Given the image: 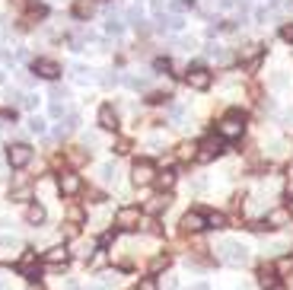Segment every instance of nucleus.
<instances>
[{
	"mask_svg": "<svg viewBox=\"0 0 293 290\" xmlns=\"http://www.w3.org/2000/svg\"><path fill=\"white\" fill-rule=\"evenodd\" d=\"M16 245H20V242H16V236H0V249L10 252V249H16Z\"/></svg>",
	"mask_w": 293,
	"mask_h": 290,
	"instance_id": "obj_24",
	"label": "nucleus"
},
{
	"mask_svg": "<svg viewBox=\"0 0 293 290\" xmlns=\"http://www.w3.org/2000/svg\"><path fill=\"white\" fill-rule=\"evenodd\" d=\"M217 255H220L223 265H232V268H242V265H248V258H252L248 255V245L239 242V239H220Z\"/></svg>",
	"mask_w": 293,
	"mask_h": 290,
	"instance_id": "obj_1",
	"label": "nucleus"
},
{
	"mask_svg": "<svg viewBox=\"0 0 293 290\" xmlns=\"http://www.w3.org/2000/svg\"><path fill=\"white\" fill-rule=\"evenodd\" d=\"M153 67H156L160 74H162V70H169V58H160V61H156V64H153Z\"/></svg>",
	"mask_w": 293,
	"mask_h": 290,
	"instance_id": "obj_36",
	"label": "nucleus"
},
{
	"mask_svg": "<svg viewBox=\"0 0 293 290\" xmlns=\"http://www.w3.org/2000/svg\"><path fill=\"white\" fill-rule=\"evenodd\" d=\"M45 265H51V268H58V265H64L67 258H70V252H67V245H51V249L45 252Z\"/></svg>",
	"mask_w": 293,
	"mask_h": 290,
	"instance_id": "obj_10",
	"label": "nucleus"
},
{
	"mask_svg": "<svg viewBox=\"0 0 293 290\" xmlns=\"http://www.w3.org/2000/svg\"><path fill=\"white\" fill-rule=\"evenodd\" d=\"M242 131H246V125H242V115H239V112H232V115H226L220 121V137H226V140L242 137Z\"/></svg>",
	"mask_w": 293,
	"mask_h": 290,
	"instance_id": "obj_3",
	"label": "nucleus"
},
{
	"mask_svg": "<svg viewBox=\"0 0 293 290\" xmlns=\"http://www.w3.org/2000/svg\"><path fill=\"white\" fill-rule=\"evenodd\" d=\"M99 125H102V131H115L118 128L115 105H102V109H99Z\"/></svg>",
	"mask_w": 293,
	"mask_h": 290,
	"instance_id": "obj_12",
	"label": "nucleus"
},
{
	"mask_svg": "<svg viewBox=\"0 0 293 290\" xmlns=\"http://www.w3.org/2000/svg\"><path fill=\"white\" fill-rule=\"evenodd\" d=\"M6 160H10L13 169H22V166L32 160V147L29 144H10L6 147Z\"/></svg>",
	"mask_w": 293,
	"mask_h": 290,
	"instance_id": "obj_5",
	"label": "nucleus"
},
{
	"mask_svg": "<svg viewBox=\"0 0 293 290\" xmlns=\"http://www.w3.org/2000/svg\"><path fill=\"white\" fill-rule=\"evenodd\" d=\"M0 290H6V284H4V277H0Z\"/></svg>",
	"mask_w": 293,
	"mask_h": 290,
	"instance_id": "obj_42",
	"label": "nucleus"
},
{
	"mask_svg": "<svg viewBox=\"0 0 293 290\" xmlns=\"http://www.w3.org/2000/svg\"><path fill=\"white\" fill-rule=\"evenodd\" d=\"M176 287H178V280H176V277H166V280L160 284V290H176Z\"/></svg>",
	"mask_w": 293,
	"mask_h": 290,
	"instance_id": "obj_31",
	"label": "nucleus"
},
{
	"mask_svg": "<svg viewBox=\"0 0 293 290\" xmlns=\"http://www.w3.org/2000/svg\"><path fill=\"white\" fill-rule=\"evenodd\" d=\"M188 290H210V284H208V280H198V284H192Z\"/></svg>",
	"mask_w": 293,
	"mask_h": 290,
	"instance_id": "obj_38",
	"label": "nucleus"
},
{
	"mask_svg": "<svg viewBox=\"0 0 293 290\" xmlns=\"http://www.w3.org/2000/svg\"><path fill=\"white\" fill-rule=\"evenodd\" d=\"M182 230H185V233H201V230H208V217H204L201 210H188V214L182 217Z\"/></svg>",
	"mask_w": 293,
	"mask_h": 290,
	"instance_id": "obj_7",
	"label": "nucleus"
},
{
	"mask_svg": "<svg viewBox=\"0 0 293 290\" xmlns=\"http://www.w3.org/2000/svg\"><path fill=\"white\" fill-rule=\"evenodd\" d=\"M122 29H124V26H122V20H108V23H106V32H108V35H118Z\"/></svg>",
	"mask_w": 293,
	"mask_h": 290,
	"instance_id": "obj_23",
	"label": "nucleus"
},
{
	"mask_svg": "<svg viewBox=\"0 0 293 290\" xmlns=\"http://www.w3.org/2000/svg\"><path fill=\"white\" fill-rule=\"evenodd\" d=\"M178 156H182V160H188V156H194V147H192V144H182V147H178Z\"/></svg>",
	"mask_w": 293,
	"mask_h": 290,
	"instance_id": "obj_29",
	"label": "nucleus"
},
{
	"mask_svg": "<svg viewBox=\"0 0 293 290\" xmlns=\"http://www.w3.org/2000/svg\"><path fill=\"white\" fill-rule=\"evenodd\" d=\"M26 223H32V226L45 223V207H42V204H29V207H26Z\"/></svg>",
	"mask_w": 293,
	"mask_h": 290,
	"instance_id": "obj_13",
	"label": "nucleus"
},
{
	"mask_svg": "<svg viewBox=\"0 0 293 290\" xmlns=\"http://www.w3.org/2000/svg\"><path fill=\"white\" fill-rule=\"evenodd\" d=\"M208 230H226V214H208Z\"/></svg>",
	"mask_w": 293,
	"mask_h": 290,
	"instance_id": "obj_20",
	"label": "nucleus"
},
{
	"mask_svg": "<svg viewBox=\"0 0 293 290\" xmlns=\"http://www.w3.org/2000/svg\"><path fill=\"white\" fill-rule=\"evenodd\" d=\"M287 220H290V214L280 207V210H271V214H268V220H264V223H268V230H278V226H284Z\"/></svg>",
	"mask_w": 293,
	"mask_h": 290,
	"instance_id": "obj_14",
	"label": "nucleus"
},
{
	"mask_svg": "<svg viewBox=\"0 0 293 290\" xmlns=\"http://www.w3.org/2000/svg\"><path fill=\"white\" fill-rule=\"evenodd\" d=\"M22 105H26V109H36V105H38V96H26Z\"/></svg>",
	"mask_w": 293,
	"mask_h": 290,
	"instance_id": "obj_34",
	"label": "nucleus"
},
{
	"mask_svg": "<svg viewBox=\"0 0 293 290\" xmlns=\"http://www.w3.org/2000/svg\"><path fill=\"white\" fill-rule=\"evenodd\" d=\"M169 118L176 121V125H185V109H182V105H172V109H169Z\"/></svg>",
	"mask_w": 293,
	"mask_h": 290,
	"instance_id": "obj_21",
	"label": "nucleus"
},
{
	"mask_svg": "<svg viewBox=\"0 0 293 290\" xmlns=\"http://www.w3.org/2000/svg\"><path fill=\"white\" fill-rule=\"evenodd\" d=\"M26 198H29V188H16L13 191V201H26Z\"/></svg>",
	"mask_w": 293,
	"mask_h": 290,
	"instance_id": "obj_33",
	"label": "nucleus"
},
{
	"mask_svg": "<svg viewBox=\"0 0 293 290\" xmlns=\"http://www.w3.org/2000/svg\"><path fill=\"white\" fill-rule=\"evenodd\" d=\"M258 284H262L264 290H268L271 284H278V280H274V268H271V265H264L262 271H258Z\"/></svg>",
	"mask_w": 293,
	"mask_h": 290,
	"instance_id": "obj_18",
	"label": "nucleus"
},
{
	"mask_svg": "<svg viewBox=\"0 0 293 290\" xmlns=\"http://www.w3.org/2000/svg\"><path fill=\"white\" fill-rule=\"evenodd\" d=\"M36 74L45 77V80H58V77H61V67H58L54 61H48V58H38L36 61Z\"/></svg>",
	"mask_w": 293,
	"mask_h": 290,
	"instance_id": "obj_11",
	"label": "nucleus"
},
{
	"mask_svg": "<svg viewBox=\"0 0 293 290\" xmlns=\"http://www.w3.org/2000/svg\"><path fill=\"white\" fill-rule=\"evenodd\" d=\"M80 188H83V179L76 172H64L61 179H58V191H61V195H76Z\"/></svg>",
	"mask_w": 293,
	"mask_h": 290,
	"instance_id": "obj_9",
	"label": "nucleus"
},
{
	"mask_svg": "<svg viewBox=\"0 0 293 290\" xmlns=\"http://www.w3.org/2000/svg\"><path fill=\"white\" fill-rule=\"evenodd\" d=\"M210 70H204V67H194V70H188V77H185V83L192 86V90H208L210 86Z\"/></svg>",
	"mask_w": 293,
	"mask_h": 290,
	"instance_id": "obj_8",
	"label": "nucleus"
},
{
	"mask_svg": "<svg viewBox=\"0 0 293 290\" xmlns=\"http://www.w3.org/2000/svg\"><path fill=\"white\" fill-rule=\"evenodd\" d=\"M131 182L137 188L140 185H150V182H156V166H153L150 160H137L131 166Z\"/></svg>",
	"mask_w": 293,
	"mask_h": 290,
	"instance_id": "obj_2",
	"label": "nucleus"
},
{
	"mask_svg": "<svg viewBox=\"0 0 293 290\" xmlns=\"http://www.w3.org/2000/svg\"><path fill=\"white\" fill-rule=\"evenodd\" d=\"M284 195H287V198H290V201H293V179H290V182H287V185H284Z\"/></svg>",
	"mask_w": 293,
	"mask_h": 290,
	"instance_id": "obj_39",
	"label": "nucleus"
},
{
	"mask_svg": "<svg viewBox=\"0 0 293 290\" xmlns=\"http://www.w3.org/2000/svg\"><path fill=\"white\" fill-rule=\"evenodd\" d=\"M220 153H223V144H220L217 137H208L201 147H198V153H194V156H198L201 163H210V160H217Z\"/></svg>",
	"mask_w": 293,
	"mask_h": 290,
	"instance_id": "obj_6",
	"label": "nucleus"
},
{
	"mask_svg": "<svg viewBox=\"0 0 293 290\" xmlns=\"http://www.w3.org/2000/svg\"><path fill=\"white\" fill-rule=\"evenodd\" d=\"M102 265H106V255H102V252H96V255H92V261H90V268H92V271H99Z\"/></svg>",
	"mask_w": 293,
	"mask_h": 290,
	"instance_id": "obj_27",
	"label": "nucleus"
},
{
	"mask_svg": "<svg viewBox=\"0 0 293 290\" xmlns=\"http://www.w3.org/2000/svg\"><path fill=\"white\" fill-rule=\"evenodd\" d=\"M280 35H284V42H293V26H284Z\"/></svg>",
	"mask_w": 293,
	"mask_h": 290,
	"instance_id": "obj_35",
	"label": "nucleus"
},
{
	"mask_svg": "<svg viewBox=\"0 0 293 290\" xmlns=\"http://www.w3.org/2000/svg\"><path fill=\"white\" fill-rule=\"evenodd\" d=\"M172 185H176V172H172V169H166V172H156V188L169 191Z\"/></svg>",
	"mask_w": 293,
	"mask_h": 290,
	"instance_id": "obj_16",
	"label": "nucleus"
},
{
	"mask_svg": "<svg viewBox=\"0 0 293 290\" xmlns=\"http://www.w3.org/2000/svg\"><path fill=\"white\" fill-rule=\"evenodd\" d=\"M271 83H274V90H284V86H287V77H274Z\"/></svg>",
	"mask_w": 293,
	"mask_h": 290,
	"instance_id": "obj_37",
	"label": "nucleus"
},
{
	"mask_svg": "<svg viewBox=\"0 0 293 290\" xmlns=\"http://www.w3.org/2000/svg\"><path fill=\"white\" fill-rule=\"evenodd\" d=\"M0 83H4V70H0Z\"/></svg>",
	"mask_w": 293,
	"mask_h": 290,
	"instance_id": "obj_43",
	"label": "nucleus"
},
{
	"mask_svg": "<svg viewBox=\"0 0 293 290\" xmlns=\"http://www.w3.org/2000/svg\"><path fill=\"white\" fill-rule=\"evenodd\" d=\"M169 204H172V198H169V195H160V198H153L150 204H146V210H150V214H160V210L169 207Z\"/></svg>",
	"mask_w": 293,
	"mask_h": 290,
	"instance_id": "obj_19",
	"label": "nucleus"
},
{
	"mask_svg": "<svg viewBox=\"0 0 293 290\" xmlns=\"http://www.w3.org/2000/svg\"><path fill=\"white\" fill-rule=\"evenodd\" d=\"M29 128L36 131V134H45V131H48V128H45V118H38V115H32V118H29Z\"/></svg>",
	"mask_w": 293,
	"mask_h": 290,
	"instance_id": "obj_22",
	"label": "nucleus"
},
{
	"mask_svg": "<svg viewBox=\"0 0 293 290\" xmlns=\"http://www.w3.org/2000/svg\"><path fill=\"white\" fill-rule=\"evenodd\" d=\"M99 175H102V182H106V185H112V182H118V166L115 163H106L99 169Z\"/></svg>",
	"mask_w": 293,
	"mask_h": 290,
	"instance_id": "obj_17",
	"label": "nucleus"
},
{
	"mask_svg": "<svg viewBox=\"0 0 293 290\" xmlns=\"http://www.w3.org/2000/svg\"><path fill=\"white\" fill-rule=\"evenodd\" d=\"M74 13H76V16H90V13H92V7H90V4H83V0H80V4L74 7Z\"/></svg>",
	"mask_w": 293,
	"mask_h": 290,
	"instance_id": "obj_26",
	"label": "nucleus"
},
{
	"mask_svg": "<svg viewBox=\"0 0 293 290\" xmlns=\"http://www.w3.org/2000/svg\"><path fill=\"white\" fill-rule=\"evenodd\" d=\"M169 265V255H156L153 258V271H160V268H166Z\"/></svg>",
	"mask_w": 293,
	"mask_h": 290,
	"instance_id": "obj_30",
	"label": "nucleus"
},
{
	"mask_svg": "<svg viewBox=\"0 0 293 290\" xmlns=\"http://www.w3.org/2000/svg\"><path fill=\"white\" fill-rule=\"evenodd\" d=\"M290 268H293V258H280V265H278V271H280V274H287Z\"/></svg>",
	"mask_w": 293,
	"mask_h": 290,
	"instance_id": "obj_32",
	"label": "nucleus"
},
{
	"mask_svg": "<svg viewBox=\"0 0 293 290\" xmlns=\"http://www.w3.org/2000/svg\"><path fill=\"white\" fill-rule=\"evenodd\" d=\"M115 226H122V230H137V226H140V207H118L115 210Z\"/></svg>",
	"mask_w": 293,
	"mask_h": 290,
	"instance_id": "obj_4",
	"label": "nucleus"
},
{
	"mask_svg": "<svg viewBox=\"0 0 293 290\" xmlns=\"http://www.w3.org/2000/svg\"><path fill=\"white\" fill-rule=\"evenodd\" d=\"M239 58H242V61H248V64H252V61H258V58H262V45H258V42H252V45L239 48Z\"/></svg>",
	"mask_w": 293,
	"mask_h": 290,
	"instance_id": "obj_15",
	"label": "nucleus"
},
{
	"mask_svg": "<svg viewBox=\"0 0 293 290\" xmlns=\"http://www.w3.org/2000/svg\"><path fill=\"white\" fill-rule=\"evenodd\" d=\"M268 290H287V287H284V284H271Z\"/></svg>",
	"mask_w": 293,
	"mask_h": 290,
	"instance_id": "obj_40",
	"label": "nucleus"
},
{
	"mask_svg": "<svg viewBox=\"0 0 293 290\" xmlns=\"http://www.w3.org/2000/svg\"><path fill=\"white\" fill-rule=\"evenodd\" d=\"M48 112H51V118H64V105H61V102H51Z\"/></svg>",
	"mask_w": 293,
	"mask_h": 290,
	"instance_id": "obj_28",
	"label": "nucleus"
},
{
	"mask_svg": "<svg viewBox=\"0 0 293 290\" xmlns=\"http://www.w3.org/2000/svg\"><path fill=\"white\" fill-rule=\"evenodd\" d=\"M90 290H108V287H102V284H96V287H90Z\"/></svg>",
	"mask_w": 293,
	"mask_h": 290,
	"instance_id": "obj_41",
	"label": "nucleus"
},
{
	"mask_svg": "<svg viewBox=\"0 0 293 290\" xmlns=\"http://www.w3.org/2000/svg\"><path fill=\"white\" fill-rule=\"evenodd\" d=\"M137 290H160V284H156L153 277H144L140 284H137Z\"/></svg>",
	"mask_w": 293,
	"mask_h": 290,
	"instance_id": "obj_25",
	"label": "nucleus"
}]
</instances>
